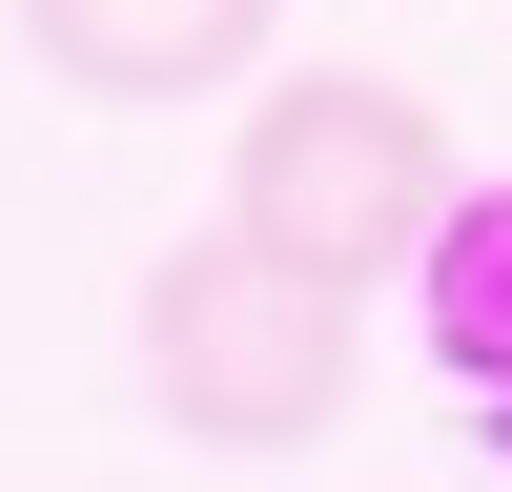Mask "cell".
Instances as JSON below:
<instances>
[{"label": "cell", "instance_id": "cell-1", "mask_svg": "<svg viewBox=\"0 0 512 492\" xmlns=\"http://www.w3.org/2000/svg\"><path fill=\"white\" fill-rule=\"evenodd\" d=\"M431 226H451V123L410 103L390 62L246 82V123H226V246H246V267L369 308L390 267H431Z\"/></svg>", "mask_w": 512, "mask_h": 492}, {"label": "cell", "instance_id": "cell-2", "mask_svg": "<svg viewBox=\"0 0 512 492\" xmlns=\"http://www.w3.org/2000/svg\"><path fill=\"white\" fill-rule=\"evenodd\" d=\"M123 369H144V410L185 451H328L349 390H369V308H328V287L246 267L226 226H185L123 287Z\"/></svg>", "mask_w": 512, "mask_h": 492}, {"label": "cell", "instance_id": "cell-3", "mask_svg": "<svg viewBox=\"0 0 512 492\" xmlns=\"http://www.w3.org/2000/svg\"><path fill=\"white\" fill-rule=\"evenodd\" d=\"M267 21L287 0H21L41 82H82V103H226V82H267Z\"/></svg>", "mask_w": 512, "mask_h": 492}, {"label": "cell", "instance_id": "cell-4", "mask_svg": "<svg viewBox=\"0 0 512 492\" xmlns=\"http://www.w3.org/2000/svg\"><path fill=\"white\" fill-rule=\"evenodd\" d=\"M431 369L512 451V185H451V226H431Z\"/></svg>", "mask_w": 512, "mask_h": 492}]
</instances>
